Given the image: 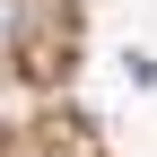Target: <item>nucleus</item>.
Returning <instances> with one entry per match:
<instances>
[{"mask_svg": "<svg viewBox=\"0 0 157 157\" xmlns=\"http://www.w3.org/2000/svg\"><path fill=\"white\" fill-rule=\"evenodd\" d=\"M17 17H26V0H0V61H17Z\"/></svg>", "mask_w": 157, "mask_h": 157, "instance_id": "f257e3e1", "label": "nucleus"}]
</instances>
